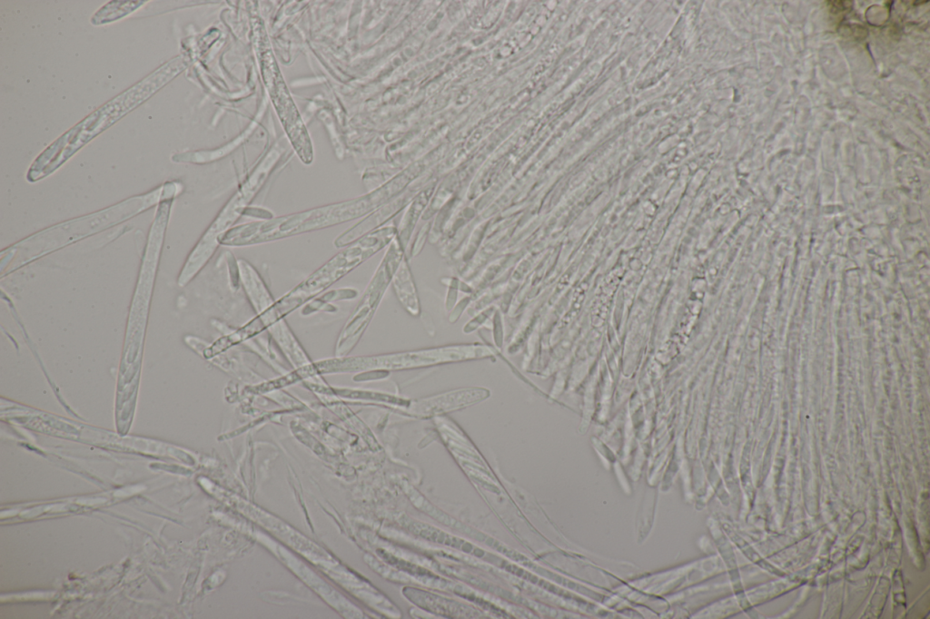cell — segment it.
Segmentation results:
<instances>
[{
  "label": "cell",
  "mask_w": 930,
  "mask_h": 619,
  "mask_svg": "<svg viewBox=\"0 0 930 619\" xmlns=\"http://www.w3.org/2000/svg\"><path fill=\"white\" fill-rule=\"evenodd\" d=\"M376 206L372 197L359 198L296 213L235 225L218 238L219 245H259L334 227L362 217Z\"/></svg>",
  "instance_id": "6da1fadb"
},
{
  "label": "cell",
  "mask_w": 930,
  "mask_h": 619,
  "mask_svg": "<svg viewBox=\"0 0 930 619\" xmlns=\"http://www.w3.org/2000/svg\"><path fill=\"white\" fill-rule=\"evenodd\" d=\"M395 234L393 226L378 228L342 248L274 303L281 317L323 291L384 248Z\"/></svg>",
  "instance_id": "7a4b0ae2"
},
{
  "label": "cell",
  "mask_w": 930,
  "mask_h": 619,
  "mask_svg": "<svg viewBox=\"0 0 930 619\" xmlns=\"http://www.w3.org/2000/svg\"><path fill=\"white\" fill-rule=\"evenodd\" d=\"M270 160H266V162H263L246 181L244 186L223 208L207 229L189 257L185 270L187 278L193 276L205 265L219 246L218 238L235 226L261 186L268 171L267 164Z\"/></svg>",
  "instance_id": "3957f363"
},
{
  "label": "cell",
  "mask_w": 930,
  "mask_h": 619,
  "mask_svg": "<svg viewBox=\"0 0 930 619\" xmlns=\"http://www.w3.org/2000/svg\"><path fill=\"white\" fill-rule=\"evenodd\" d=\"M397 249L398 246L391 244L358 307L344 325L337 343L338 349L342 351L349 349L364 331L379 301L384 284L391 274V270L398 260L399 251Z\"/></svg>",
  "instance_id": "277c9868"
},
{
  "label": "cell",
  "mask_w": 930,
  "mask_h": 619,
  "mask_svg": "<svg viewBox=\"0 0 930 619\" xmlns=\"http://www.w3.org/2000/svg\"><path fill=\"white\" fill-rule=\"evenodd\" d=\"M143 2L133 1H114L102 7L92 18L94 25L104 24L117 20L139 7Z\"/></svg>",
  "instance_id": "5b68a950"
}]
</instances>
